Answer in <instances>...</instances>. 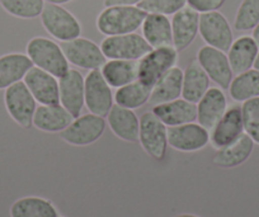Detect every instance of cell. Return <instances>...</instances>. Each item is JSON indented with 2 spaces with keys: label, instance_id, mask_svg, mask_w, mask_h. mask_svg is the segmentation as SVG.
Wrapping results in <instances>:
<instances>
[{
  "label": "cell",
  "instance_id": "cell-1",
  "mask_svg": "<svg viewBox=\"0 0 259 217\" xmlns=\"http://www.w3.org/2000/svg\"><path fill=\"white\" fill-rule=\"evenodd\" d=\"M146 14L138 6L106 7L97 17V29L106 37L134 33L141 28Z\"/></svg>",
  "mask_w": 259,
  "mask_h": 217
},
{
  "label": "cell",
  "instance_id": "cell-2",
  "mask_svg": "<svg viewBox=\"0 0 259 217\" xmlns=\"http://www.w3.org/2000/svg\"><path fill=\"white\" fill-rule=\"evenodd\" d=\"M27 56L33 66L47 71L60 79L69 71V61L61 46L51 38L37 36L28 41L26 47Z\"/></svg>",
  "mask_w": 259,
  "mask_h": 217
},
{
  "label": "cell",
  "instance_id": "cell-3",
  "mask_svg": "<svg viewBox=\"0 0 259 217\" xmlns=\"http://www.w3.org/2000/svg\"><path fill=\"white\" fill-rule=\"evenodd\" d=\"M39 18L45 31L57 41L68 42L81 36L80 22L62 6L46 3Z\"/></svg>",
  "mask_w": 259,
  "mask_h": 217
},
{
  "label": "cell",
  "instance_id": "cell-4",
  "mask_svg": "<svg viewBox=\"0 0 259 217\" xmlns=\"http://www.w3.org/2000/svg\"><path fill=\"white\" fill-rule=\"evenodd\" d=\"M107 121L104 117L88 113L73 119L70 124L59 134L60 139L71 146H88L103 136Z\"/></svg>",
  "mask_w": 259,
  "mask_h": 217
},
{
  "label": "cell",
  "instance_id": "cell-5",
  "mask_svg": "<svg viewBox=\"0 0 259 217\" xmlns=\"http://www.w3.org/2000/svg\"><path fill=\"white\" fill-rule=\"evenodd\" d=\"M4 104L11 118L23 128L33 126V116L37 102L24 81H18L4 92Z\"/></svg>",
  "mask_w": 259,
  "mask_h": 217
},
{
  "label": "cell",
  "instance_id": "cell-6",
  "mask_svg": "<svg viewBox=\"0 0 259 217\" xmlns=\"http://www.w3.org/2000/svg\"><path fill=\"white\" fill-rule=\"evenodd\" d=\"M178 51L173 46L151 49L139 60V79L141 83L153 88L156 81L176 66Z\"/></svg>",
  "mask_w": 259,
  "mask_h": 217
},
{
  "label": "cell",
  "instance_id": "cell-7",
  "mask_svg": "<svg viewBox=\"0 0 259 217\" xmlns=\"http://www.w3.org/2000/svg\"><path fill=\"white\" fill-rule=\"evenodd\" d=\"M139 142L150 158L160 161L165 158L168 149V127L153 113L145 112L140 117Z\"/></svg>",
  "mask_w": 259,
  "mask_h": 217
},
{
  "label": "cell",
  "instance_id": "cell-8",
  "mask_svg": "<svg viewBox=\"0 0 259 217\" xmlns=\"http://www.w3.org/2000/svg\"><path fill=\"white\" fill-rule=\"evenodd\" d=\"M102 52L107 60H135L139 61L153 47L141 34L126 33L107 36L101 42Z\"/></svg>",
  "mask_w": 259,
  "mask_h": 217
},
{
  "label": "cell",
  "instance_id": "cell-9",
  "mask_svg": "<svg viewBox=\"0 0 259 217\" xmlns=\"http://www.w3.org/2000/svg\"><path fill=\"white\" fill-rule=\"evenodd\" d=\"M84 104L89 113L97 114L106 118L107 114L114 106L112 89L101 70H91L84 78Z\"/></svg>",
  "mask_w": 259,
  "mask_h": 217
},
{
  "label": "cell",
  "instance_id": "cell-10",
  "mask_svg": "<svg viewBox=\"0 0 259 217\" xmlns=\"http://www.w3.org/2000/svg\"><path fill=\"white\" fill-rule=\"evenodd\" d=\"M61 49L69 64L85 70H101L107 59L102 52L101 46L92 39L78 37L71 41L61 42Z\"/></svg>",
  "mask_w": 259,
  "mask_h": 217
},
{
  "label": "cell",
  "instance_id": "cell-11",
  "mask_svg": "<svg viewBox=\"0 0 259 217\" xmlns=\"http://www.w3.org/2000/svg\"><path fill=\"white\" fill-rule=\"evenodd\" d=\"M210 144V131L198 122L168 127V145L181 153H196Z\"/></svg>",
  "mask_w": 259,
  "mask_h": 217
},
{
  "label": "cell",
  "instance_id": "cell-12",
  "mask_svg": "<svg viewBox=\"0 0 259 217\" xmlns=\"http://www.w3.org/2000/svg\"><path fill=\"white\" fill-rule=\"evenodd\" d=\"M198 33L201 34L206 45L224 52H228L234 42V33L230 23L219 11L200 14Z\"/></svg>",
  "mask_w": 259,
  "mask_h": 217
},
{
  "label": "cell",
  "instance_id": "cell-13",
  "mask_svg": "<svg viewBox=\"0 0 259 217\" xmlns=\"http://www.w3.org/2000/svg\"><path fill=\"white\" fill-rule=\"evenodd\" d=\"M196 60L200 62L211 81L218 84L219 88L223 91L229 89L235 74L231 70L226 52L206 45L198 50Z\"/></svg>",
  "mask_w": 259,
  "mask_h": 217
},
{
  "label": "cell",
  "instance_id": "cell-14",
  "mask_svg": "<svg viewBox=\"0 0 259 217\" xmlns=\"http://www.w3.org/2000/svg\"><path fill=\"white\" fill-rule=\"evenodd\" d=\"M243 134L241 106L233 104L231 107H228L224 116L210 129V144L213 149L219 150L235 142Z\"/></svg>",
  "mask_w": 259,
  "mask_h": 217
},
{
  "label": "cell",
  "instance_id": "cell-15",
  "mask_svg": "<svg viewBox=\"0 0 259 217\" xmlns=\"http://www.w3.org/2000/svg\"><path fill=\"white\" fill-rule=\"evenodd\" d=\"M60 104L76 118L81 114L84 104V76L76 69H69L59 79Z\"/></svg>",
  "mask_w": 259,
  "mask_h": 217
},
{
  "label": "cell",
  "instance_id": "cell-16",
  "mask_svg": "<svg viewBox=\"0 0 259 217\" xmlns=\"http://www.w3.org/2000/svg\"><path fill=\"white\" fill-rule=\"evenodd\" d=\"M23 81L38 104H60L59 79L56 76L33 66L26 74Z\"/></svg>",
  "mask_w": 259,
  "mask_h": 217
},
{
  "label": "cell",
  "instance_id": "cell-17",
  "mask_svg": "<svg viewBox=\"0 0 259 217\" xmlns=\"http://www.w3.org/2000/svg\"><path fill=\"white\" fill-rule=\"evenodd\" d=\"M170 22L174 49L177 51H183L197 37L200 29V14L186 6L173 14Z\"/></svg>",
  "mask_w": 259,
  "mask_h": 217
},
{
  "label": "cell",
  "instance_id": "cell-18",
  "mask_svg": "<svg viewBox=\"0 0 259 217\" xmlns=\"http://www.w3.org/2000/svg\"><path fill=\"white\" fill-rule=\"evenodd\" d=\"M107 123L116 137L126 142L136 144L140 135V119L134 109L114 104L107 114Z\"/></svg>",
  "mask_w": 259,
  "mask_h": 217
},
{
  "label": "cell",
  "instance_id": "cell-19",
  "mask_svg": "<svg viewBox=\"0 0 259 217\" xmlns=\"http://www.w3.org/2000/svg\"><path fill=\"white\" fill-rule=\"evenodd\" d=\"M196 106H197V122L210 131L228 109V99L223 89L219 86H212L203 94Z\"/></svg>",
  "mask_w": 259,
  "mask_h": 217
},
{
  "label": "cell",
  "instance_id": "cell-20",
  "mask_svg": "<svg viewBox=\"0 0 259 217\" xmlns=\"http://www.w3.org/2000/svg\"><path fill=\"white\" fill-rule=\"evenodd\" d=\"M151 112L166 127H174L197 121V106L184 98H178L176 101L154 106Z\"/></svg>",
  "mask_w": 259,
  "mask_h": 217
},
{
  "label": "cell",
  "instance_id": "cell-21",
  "mask_svg": "<svg viewBox=\"0 0 259 217\" xmlns=\"http://www.w3.org/2000/svg\"><path fill=\"white\" fill-rule=\"evenodd\" d=\"M74 117L61 104L37 106L33 116V126L47 134H60L73 122Z\"/></svg>",
  "mask_w": 259,
  "mask_h": 217
},
{
  "label": "cell",
  "instance_id": "cell-22",
  "mask_svg": "<svg viewBox=\"0 0 259 217\" xmlns=\"http://www.w3.org/2000/svg\"><path fill=\"white\" fill-rule=\"evenodd\" d=\"M254 149V141L246 134H243L235 142L216 150L212 163L223 169H231L241 165L250 158Z\"/></svg>",
  "mask_w": 259,
  "mask_h": 217
},
{
  "label": "cell",
  "instance_id": "cell-23",
  "mask_svg": "<svg viewBox=\"0 0 259 217\" xmlns=\"http://www.w3.org/2000/svg\"><path fill=\"white\" fill-rule=\"evenodd\" d=\"M258 52V44L251 36H241L236 38L226 52L234 74L236 75L253 69Z\"/></svg>",
  "mask_w": 259,
  "mask_h": 217
},
{
  "label": "cell",
  "instance_id": "cell-24",
  "mask_svg": "<svg viewBox=\"0 0 259 217\" xmlns=\"http://www.w3.org/2000/svg\"><path fill=\"white\" fill-rule=\"evenodd\" d=\"M32 67L33 64L27 54L11 52L0 56V91H6L13 84L23 80Z\"/></svg>",
  "mask_w": 259,
  "mask_h": 217
},
{
  "label": "cell",
  "instance_id": "cell-25",
  "mask_svg": "<svg viewBox=\"0 0 259 217\" xmlns=\"http://www.w3.org/2000/svg\"><path fill=\"white\" fill-rule=\"evenodd\" d=\"M210 78L197 60H192L183 70L182 98L197 103L203 94L210 89Z\"/></svg>",
  "mask_w": 259,
  "mask_h": 217
},
{
  "label": "cell",
  "instance_id": "cell-26",
  "mask_svg": "<svg viewBox=\"0 0 259 217\" xmlns=\"http://www.w3.org/2000/svg\"><path fill=\"white\" fill-rule=\"evenodd\" d=\"M182 86H183V70L178 66L171 67L151 88L149 102L154 107L166 102L176 101L182 97Z\"/></svg>",
  "mask_w": 259,
  "mask_h": 217
},
{
  "label": "cell",
  "instance_id": "cell-27",
  "mask_svg": "<svg viewBox=\"0 0 259 217\" xmlns=\"http://www.w3.org/2000/svg\"><path fill=\"white\" fill-rule=\"evenodd\" d=\"M141 29L143 37L153 49L173 46L171 22L168 16L154 13L146 14Z\"/></svg>",
  "mask_w": 259,
  "mask_h": 217
},
{
  "label": "cell",
  "instance_id": "cell-28",
  "mask_svg": "<svg viewBox=\"0 0 259 217\" xmlns=\"http://www.w3.org/2000/svg\"><path fill=\"white\" fill-rule=\"evenodd\" d=\"M103 78L111 88H121L139 79V61L135 60H107L101 67Z\"/></svg>",
  "mask_w": 259,
  "mask_h": 217
},
{
  "label": "cell",
  "instance_id": "cell-29",
  "mask_svg": "<svg viewBox=\"0 0 259 217\" xmlns=\"http://www.w3.org/2000/svg\"><path fill=\"white\" fill-rule=\"evenodd\" d=\"M11 217H57L59 211L50 199L28 196L17 199L9 209Z\"/></svg>",
  "mask_w": 259,
  "mask_h": 217
},
{
  "label": "cell",
  "instance_id": "cell-30",
  "mask_svg": "<svg viewBox=\"0 0 259 217\" xmlns=\"http://www.w3.org/2000/svg\"><path fill=\"white\" fill-rule=\"evenodd\" d=\"M228 91L231 99L240 103L259 97V70L253 67L248 71L236 74Z\"/></svg>",
  "mask_w": 259,
  "mask_h": 217
},
{
  "label": "cell",
  "instance_id": "cell-31",
  "mask_svg": "<svg viewBox=\"0 0 259 217\" xmlns=\"http://www.w3.org/2000/svg\"><path fill=\"white\" fill-rule=\"evenodd\" d=\"M151 88L141 83L140 80H135L127 85L121 86L113 94L114 103L128 109H138L146 104L150 99Z\"/></svg>",
  "mask_w": 259,
  "mask_h": 217
},
{
  "label": "cell",
  "instance_id": "cell-32",
  "mask_svg": "<svg viewBox=\"0 0 259 217\" xmlns=\"http://www.w3.org/2000/svg\"><path fill=\"white\" fill-rule=\"evenodd\" d=\"M45 4V0H0V6L7 13L21 19L39 17Z\"/></svg>",
  "mask_w": 259,
  "mask_h": 217
},
{
  "label": "cell",
  "instance_id": "cell-33",
  "mask_svg": "<svg viewBox=\"0 0 259 217\" xmlns=\"http://www.w3.org/2000/svg\"><path fill=\"white\" fill-rule=\"evenodd\" d=\"M259 24V0H243L236 11L234 28L239 32L253 31Z\"/></svg>",
  "mask_w": 259,
  "mask_h": 217
},
{
  "label": "cell",
  "instance_id": "cell-34",
  "mask_svg": "<svg viewBox=\"0 0 259 217\" xmlns=\"http://www.w3.org/2000/svg\"><path fill=\"white\" fill-rule=\"evenodd\" d=\"M241 117L244 134L248 135L254 144L259 145V97L243 102Z\"/></svg>",
  "mask_w": 259,
  "mask_h": 217
},
{
  "label": "cell",
  "instance_id": "cell-35",
  "mask_svg": "<svg viewBox=\"0 0 259 217\" xmlns=\"http://www.w3.org/2000/svg\"><path fill=\"white\" fill-rule=\"evenodd\" d=\"M187 6L186 0H143L139 8L146 13L173 16Z\"/></svg>",
  "mask_w": 259,
  "mask_h": 217
},
{
  "label": "cell",
  "instance_id": "cell-36",
  "mask_svg": "<svg viewBox=\"0 0 259 217\" xmlns=\"http://www.w3.org/2000/svg\"><path fill=\"white\" fill-rule=\"evenodd\" d=\"M187 7L197 12L198 14L216 12L225 4L226 0H186Z\"/></svg>",
  "mask_w": 259,
  "mask_h": 217
},
{
  "label": "cell",
  "instance_id": "cell-37",
  "mask_svg": "<svg viewBox=\"0 0 259 217\" xmlns=\"http://www.w3.org/2000/svg\"><path fill=\"white\" fill-rule=\"evenodd\" d=\"M143 0H104V7L116 6H139Z\"/></svg>",
  "mask_w": 259,
  "mask_h": 217
},
{
  "label": "cell",
  "instance_id": "cell-38",
  "mask_svg": "<svg viewBox=\"0 0 259 217\" xmlns=\"http://www.w3.org/2000/svg\"><path fill=\"white\" fill-rule=\"evenodd\" d=\"M73 0H45V3H50V4H57V6H62V4L70 3Z\"/></svg>",
  "mask_w": 259,
  "mask_h": 217
},
{
  "label": "cell",
  "instance_id": "cell-39",
  "mask_svg": "<svg viewBox=\"0 0 259 217\" xmlns=\"http://www.w3.org/2000/svg\"><path fill=\"white\" fill-rule=\"evenodd\" d=\"M251 37H253L254 41H255L259 46V24L253 29V34H251Z\"/></svg>",
  "mask_w": 259,
  "mask_h": 217
},
{
  "label": "cell",
  "instance_id": "cell-40",
  "mask_svg": "<svg viewBox=\"0 0 259 217\" xmlns=\"http://www.w3.org/2000/svg\"><path fill=\"white\" fill-rule=\"evenodd\" d=\"M174 217H200L197 214H193V213H181V214H177Z\"/></svg>",
  "mask_w": 259,
  "mask_h": 217
},
{
  "label": "cell",
  "instance_id": "cell-41",
  "mask_svg": "<svg viewBox=\"0 0 259 217\" xmlns=\"http://www.w3.org/2000/svg\"><path fill=\"white\" fill-rule=\"evenodd\" d=\"M254 69L259 70V52H258V56H256L255 62H254Z\"/></svg>",
  "mask_w": 259,
  "mask_h": 217
},
{
  "label": "cell",
  "instance_id": "cell-42",
  "mask_svg": "<svg viewBox=\"0 0 259 217\" xmlns=\"http://www.w3.org/2000/svg\"><path fill=\"white\" fill-rule=\"evenodd\" d=\"M57 217H64V216H60V214H59V216H57Z\"/></svg>",
  "mask_w": 259,
  "mask_h": 217
}]
</instances>
